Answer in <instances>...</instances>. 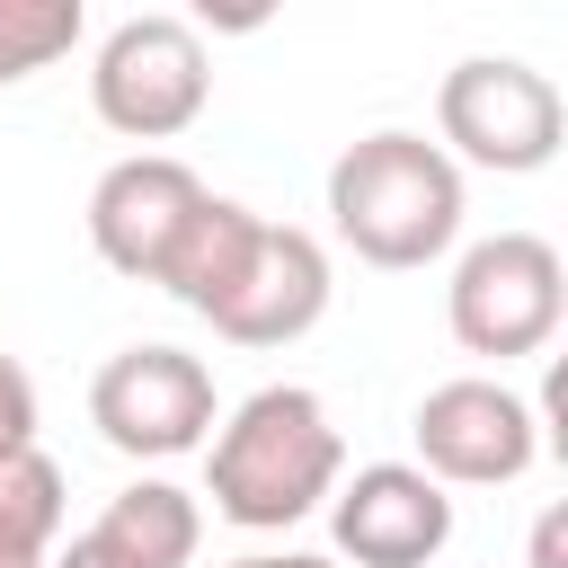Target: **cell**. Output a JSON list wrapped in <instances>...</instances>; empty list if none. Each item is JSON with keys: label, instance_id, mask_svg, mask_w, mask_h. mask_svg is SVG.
Segmentation results:
<instances>
[{"label": "cell", "instance_id": "1", "mask_svg": "<svg viewBox=\"0 0 568 568\" xmlns=\"http://www.w3.org/2000/svg\"><path fill=\"white\" fill-rule=\"evenodd\" d=\"M337 479H346V444L311 382L248 390L204 444V497L240 532H293L302 515L328 506Z\"/></svg>", "mask_w": 568, "mask_h": 568}, {"label": "cell", "instance_id": "2", "mask_svg": "<svg viewBox=\"0 0 568 568\" xmlns=\"http://www.w3.org/2000/svg\"><path fill=\"white\" fill-rule=\"evenodd\" d=\"M328 231L382 275L435 266L462 240V169L426 133L382 124L328 160Z\"/></svg>", "mask_w": 568, "mask_h": 568}, {"label": "cell", "instance_id": "3", "mask_svg": "<svg viewBox=\"0 0 568 568\" xmlns=\"http://www.w3.org/2000/svg\"><path fill=\"white\" fill-rule=\"evenodd\" d=\"M568 142V98L550 71L515 62V53H470L444 71L435 89V151L453 169H497V178H532L550 169Z\"/></svg>", "mask_w": 568, "mask_h": 568}, {"label": "cell", "instance_id": "4", "mask_svg": "<svg viewBox=\"0 0 568 568\" xmlns=\"http://www.w3.org/2000/svg\"><path fill=\"white\" fill-rule=\"evenodd\" d=\"M559 311H568V266L541 231H497V240H470L453 257V284H444V328L462 355H541L559 337Z\"/></svg>", "mask_w": 568, "mask_h": 568}, {"label": "cell", "instance_id": "5", "mask_svg": "<svg viewBox=\"0 0 568 568\" xmlns=\"http://www.w3.org/2000/svg\"><path fill=\"white\" fill-rule=\"evenodd\" d=\"M213 98V62H204V36L169 9H142L124 27H106L98 62H89V106L106 133L124 142H178Z\"/></svg>", "mask_w": 568, "mask_h": 568}, {"label": "cell", "instance_id": "6", "mask_svg": "<svg viewBox=\"0 0 568 568\" xmlns=\"http://www.w3.org/2000/svg\"><path fill=\"white\" fill-rule=\"evenodd\" d=\"M89 426L124 453V462H178L204 453L222 408H213V373L186 346H115L89 373Z\"/></svg>", "mask_w": 568, "mask_h": 568}, {"label": "cell", "instance_id": "7", "mask_svg": "<svg viewBox=\"0 0 568 568\" xmlns=\"http://www.w3.org/2000/svg\"><path fill=\"white\" fill-rule=\"evenodd\" d=\"M408 435H417V470H426L444 497H453V488H506V479H524V470L541 462V408H532L524 390L488 382V373L435 382V390L417 399Z\"/></svg>", "mask_w": 568, "mask_h": 568}, {"label": "cell", "instance_id": "8", "mask_svg": "<svg viewBox=\"0 0 568 568\" xmlns=\"http://www.w3.org/2000/svg\"><path fill=\"white\" fill-rule=\"evenodd\" d=\"M328 248L302 231V222H257L231 293L213 302V337L231 346H293L328 320Z\"/></svg>", "mask_w": 568, "mask_h": 568}, {"label": "cell", "instance_id": "9", "mask_svg": "<svg viewBox=\"0 0 568 568\" xmlns=\"http://www.w3.org/2000/svg\"><path fill=\"white\" fill-rule=\"evenodd\" d=\"M328 532L337 559L355 568H426L453 541V497L417 462H364L355 479L328 488Z\"/></svg>", "mask_w": 568, "mask_h": 568}, {"label": "cell", "instance_id": "10", "mask_svg": "<svg viewBox=\"0 0 568 568\" xmlns=\"http://www.w3.org/2000/svg\"><path fill=\"white\" fill-rule=\"evenodd\" d=\"M204 195H213V186H204L178 151H124V160L89 186V248H98L115 275L151 284Z\"/></svg>", "mask_w": 568, "mask_h": 568}, {"label": "cell", "instance_id": "11", "mask_svg": "<svg viewBox=\"0 0 568 568\" xmlns=\"http://www.w3.org/2000/svg\"><path fill=\"white\" fill-rule=\"evenodd\" d=\"M106 568H186L195 541H204V506L178 488V479H133L98 506V524L80 532Z\"/></svg>", "mask_w": 568, "mask_h": 568}, {"label": "cell", "instance_id": "12", "mask_svg": "<svg viewBox=\"0 0 568 568\" xmlns=\"http://www.w3.org/2000/svg\"><path fill=\"white\" fill-rule=\"evenodd\" d=\"M257 222H266V213H248L240 195H204V204L186 213V231H178V248L160 257V275H151V284H160L178 311L213 320V302L231 293V275H240V257H248Z\"/></svg>", "mask_w": 568, "mask_h": 568}, {"label": "cell", "instance_id": "13", "mask_svg": "<svg viewBox=\"0 0 568 568\" xmlns=\"http://www.w3.org/2000/svg\"><path fill=\"white\" fill-rule=\"evenodd\" d=\"M62 541V470L44 453L0 462V568H53Z\"/></svg>", "mask_w": 568, "mask_h": 568}, {"label": "cell", "instance_id": "14", "mask_svg": "<svg viewBox=\"0 0 568 568\" xmlns=\"http://www.w3.org/2000/svg\"><path fill=\"white\" fill-rule=\"evenodd\" d=\"M80 36H89V9L80 0H0V89L53 71Z\"/></svg>", "mask_w": 568, "mask_h": 568}, {"label": "cell", "instance_id": "15", "mask_svg": "<svg viewBox=\"0 0 568 568\" xmlns=\"http://www.w3.org/2000/svg\"><path fill=\"white\" fill-rule=\"evenodd\" d=\"M36 453V373L18 355H0V462Z\"/></svg>", "mask_w": 568, "mask_h": 568}, {"label": "cell", "instance_id": "16", "mask_svg": "<svg viewBox=\"0 0 568 568\" xmlns=\"http://www.w3.org/2000/svg\"><path fill=\"white\" fill-rule=\"evenodd\" d=\"M524 568H568V506H550V515L532 524V550H524Z\"/></svg>", "mask_w": 568, "mask_h": 568}, {"label": "cell", "instance_id": "17", "mask_svg": "<svg viewBox=\"0 0 568 568\" xmlns=\"http://www.w3.org/2000/svg\"><path fill=\"white\" fill-rule=\"evenodd\" d=\"M222 568H337L320 550H248V559H222Z\"/></svg>", "mask_w": 568, "mask_h": 568}]
</instances>
